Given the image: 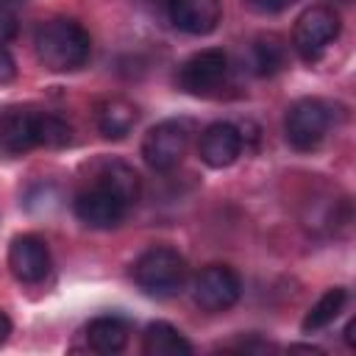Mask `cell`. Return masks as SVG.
I'll return each instance as SVG.
<instances>
[{
	"instance_id": "6da1fadb",
	"label": "cell",
	"mask_w": 356,
	"mask_h": 356,
	"mask_svg": "<svg viewBox=\"0 0 356 356\" xmlns=\"http://www.w3.org/2000/svg\"><path fill=\"white\" fill-rule=\"evenodd\" d=\"M72 142V128L64 117L39 108H6L0 114V147L22 156L33 147H64Z\"/></svg>"
},
{
	"instance_id": "7a4b0ae2",
	"label": "cell",
	"mask_w": 356,
	"mask_h": 356,
	"mask_svg": "<svg viewBox=\"0 0 356 356\" xmlns=\"http://www.w3.org/2000/svg\"><path fill=\"white\" fill-rule=\"evenodd\" d=\"M33 53L50 72H75L92 56V36L72 17H50L33 33Z\"/></svg>"
},
{
	"instance_id": "3957f363",
	"label": "cell",
	"mask_w": 356,
	"mask_h": 356,
	"mask_svg": "<svg viewBox=\"0 0 356 356\" xmlns=\"http://www.w3.org/2000/svg\"><path fill=\"white\" fill-rule=\"evenodd\" d=\"M189 275L186 259L170 248V245H153L136 256L131 264V278L134 284L150 295V298H172L184 289Z\"/></svg>"
},
{
	"instance_id": "277c9868",
	"label": "cell",
	"mask_w": 356,
	"mask_h": 356,
	"mask_svg": "<svg viewBox=\"0 0 356 356\" xmlns=\"http://www.w3.org/2000/svg\"><path fill=\"white\" fill-rule=\"evenodd\" d=\"M339 28H342L339 14H337L331 6H312V8H306V11L295 19V28H292V47H295V53H298L306 64H312V61H317V58L328 50V44L339 36Z\"/></svg>"
},
{
	"instance_id": "5b68a950",
	"label": "cell",
	"mask_w": 356,
	"mask_h": 356,
	"mask_svg": "<svg viewBox=\"0 0 356 356\" xmlns=\"http://www.w3.org/2000/svg\"><path fill=\"white\" fill-rule=\"evenodd\" d=\"M331 128V108L317 97L295 100L284 114V136L295 150H314Z\"/></svg>"
},
{
	"instance_id": "8992f818",
	"label": "cell",
	"mask_w": 356,
	"mask_h": 356,
	"mask_svg": "<svg viewBox=\"0 0 356 356\" xmlns=\"http://www.w3.org/2000/svg\"><path fill=\"white\" fill-rule=\"evenodd\" d=\"M189 147V125L184 120H161L142 139V159L153 172L175 170Z\"/></svg>"
},
{
	"instance_id": "52a82bcc",
	"label": "cell",
	"mask_w": 356,
	"mask_h": 356,
	"mask_svg": "<svg viewBox=\"0 0 356 356\" xmlns=\"http://www.w3.org/2000/svg\"><path fill=\"white\" fill-rule=\"evenodd\" d=\"M225 78H228V56L220 47L197 50L178 67V86L195 97H211L217 89H222Z\"/></svg>"
},
{
	"instance_id": "ba28073f",
	"label": "cell",
	"mask_w": 356,
	"mask_h": 356,
	"mask_svg": "<svg viewBox=\"0 0 356 356\" xmlns=\"http://www.w3.org/2000/svg\"><path fill=\"white\" fill-rule=\"evenodd\" d=\"M242 295V281L228 264H206L192 281V298L203 312H228Z\"/></svg>"
},
{
	"instance_id": "9c48e42d",
	"label": "cell",
	"mask_w": 356,
	"mask_h": 356,
	"mask_svg": "<svg viewBox=\"0 0 356 356\" xmlns=\"http://www.w3.org/2000/svg\"><path fill=\"white\" fill-rule=\"evenodd\" d=\"M128 209H131V206H128L117 192H111L108 186H103V184H97V181H92L86 189H81V192L75 195V200H72L75 217H78L83 225L97 228V231H111V228H117V225L125 220Z\"/></svg>"
},
{
	"instance_id": "30bf717a",
	"label": "cell",
	"mask_w": 356,
	"mask_h": 356,
	"mask_svg": "<svg viewBox=\"0 0 356 356\" xmlns=\"http://www.w3.org/2000/svg\"><path fill=\"white\" fill-rule=\"evenodd\" d=\"M50 248L39 234H17L8 245V270L19 284H39L50 273Z\"/></svg>"
},
{
	"instance_id": "8fae6325",
	"label": "cell",
	"mask_w": 356,
	"mask_h": 356,
	"mask_svg": "<svg viewBox=\"0 0 356 356\" xmlns=\"http://www.w3.org/2000/svg\"><path fill=\"white\" fill-rule=\"evenodd\" d=\"M242 131L234 122H211L197 139V156L211 170H225L242 156Z\"/></svg>"
},
{
	"instance_id": "7c38bea8",
	"label": "cell",
	"mask_w": 356,
	"mask_h": 356,
	"mask_svg": "<svg viewBox=\"0 0 356 356\" xmlns=\"http://www.w3.org/2000/svg\"><path fill=\"white\" fill-rule=\"evenodd\" d=\"M167 17L172 28L189 36H209L217 31L222 19V6L220 0H170Z\"/></svg>"
},
{
	"instance_id": "4fadbf2b",
	"label": "cell",
	"mask_w": 356,
	"mask_h": 356,
	"mask_svg": "<svg viewBox=\"0 0 356 356\" xmlns=\"http://www.w3.org/2000/svg\"><path fill=\"white\" fill-rule=\"evenodd\" d=\"M128 337H131V323L120 314H97L83 325L86 348L103 356L120 353L128 345Z\"/></svg>"
},
{
	"instance_id": "5bb4252c",
	"label": "cell",
	"mask_w": 356,
	"mask_h": 356,
	"mask_svg": "<svg viewBox=\"0 0 356 356\" xmlns=\"http://www.w3.org/2000/svg\"><path fill=\"white\" fill-rule=\"evenodd\" d=\"M95 122H97V131L103 134V139L117 142V139H125L134 131V125L139 122V108H136L134 100L114 95V97H106V100L97 103Z\"/></svg>"
},
{
	"instance_id": "9a60e30c",
	"label": "cell",
	"mask_w": 356,
	"mask_h": 356,
	"mask_svg": "<svg viewBox=\"0 0 356 356\" xmlns=\"http://www.w3.org/2000/svg\"><path fill=\"white\" fill-rule=\"evenodd\" d=\"M142 353L145 356H192L195 348L172 323L156 320L142 331Z\"/></svg>"
},
{
	"instance_id": "2e32d148",
	"label": "cell",
	"mask_w": 356,
	"mask_h": 356,
	"mask_svg": "<svg viewBox=\"0 0 356 356\" xmlns=\"http://www.w3.org/2000/svg\"><path fill=\"white\" fill-rule=\"evenodd\" d=\"M95 181L103 184V186H108L111 192H117L128 206H134L139 200V195H142V178H139V172L131 164L120 161V159L100 161L97 170H95Z\"/></svg>"
},
{
	"instance_id": "e0dca14e",
	"label": "cell",
	"mask_w": 356,
	"mask_h": 356,
	"mask_svg": "<svg viewBox=\"0 0 356 356\" xmlns=\"http://www.w3.org/2000/svg\"><path fill=\"white\" fill-rule=\"evenodd\" d=\"M248 64L256 75L267 78V75H275L284 70L286 64V44L281 36L275 33H261L250 42L248 47Z\"/></svg>"
},
{
	"instance_id": "ac0fdd59",
	"label": "cell",
	"mask_w": 356,
	"mask_h": 356,
	"mask_svg": "<svg viewBox=\"0 0 356 356\" xmlns=\"http://www.w3.org/2000/svg\"><path fill=\"white\" fill-rule=\"evenodd\" d=\"M345 303H348V289H345V286H331V289H325V292L312 303V309L306 312V317H303V323H300L303 334H314V331L331 325V323L342 314Z\"/></svg>"
},
{
	"instance_id": "d6986e66",
	"label": "cell",
	"mask_w": 356,
	"mask_h": 356,
	"mask_svg": "<svg viewBox=\"0 0 356 356\" xmlns=\"http://www.w3.org/2000/svg\"><path fill=\"white\" fill-rule=\"evenodd\" d=\"M25 6L28 0H0V44H8L19 33Z\"/></svg>"
},
{
	"instance_id": "ffe728a7",
	"label": "cell",
	"mask_w": 356,
	"mask_h": 356,
	"mask_svg": "<svg viewBox=\"0 0 356 356\" xmlns=\"http://www.w3.org/2000/svg\"><path fill=\"white\" fill-rule=\"evenodd\" d=\"M253 11H259V14H278V11H284V8H289L295 0H245Z\"/></svg>"
},
{
	"instance_id": "44dd1931",
	"label": "cell",
	"mask_w": 356,
	"mask_h": 356,
	"mask_svg": "<svg viewBox=\"0 0 356 356\" xmlns=\"http://www.w3.org/2000/svg\"><path fill=\"white\" fill-rule=\"evenodd\" d=\"M17 78V61L14 56L0 44V83H11Z\"/></svg>"
},
{
	"instance_id": "7402d4cb",
	"label": "cell",
	"mask_w": 356,
	"mask_h": 356,
	"mask_svg": "<svg viewBox=\"0 0 356 356\" xmlns=\"http://www.w3.org/2000/svg\"><path fill=\"white\" fill-rule=\"evenodd\" d=\"M225 350H245V353H264V350H273L270 342H261V339H239L234 345H228Z\"/></svg>"
},
{
	"instance_id": "603a6c76",
	"label": "cell",
	"mask_w": 356,
	"mask_h": 356,
	"mask_svg": "<svg viewBox=\"0 0 356 356\" xmlns=\"http://www.w3.org/2000/svg\"><path fill=\"white\" fill-rule=\"evenodd\" d=\"M8 334H11V320H8V314L0 309V345H6Z\"/></svg>"
},
{
	"instance_id": "cb8c5ba5",
	"label": "cell",
	"mask_w": 356,
	"mask_h": 356,
	"mask_svg": "<svg viewBox=\"0 0 356 356\" xmlns=\"http://www.w3.org/2000/svg\"><path fill=\"white\" fill-rule=\"evenodd\" d=\"M289 350H306V353H320V348H314V345H289Z\"/></svg>"
},
{
	"instance_id": "d4e9b609",
	"label": "cell",
	"mask_w": 356,
	"mask_h": 356,
	"mask_svg": "<svg viewBox=\"0 0 356 356\" xmlns=\"http://www.w3.org/2000/svg\"><path fill=\"white\" fill-rule=\"evenodd\" d=\"M345 3H348V0H345Z\"/></svg>"
}]
</instances>
